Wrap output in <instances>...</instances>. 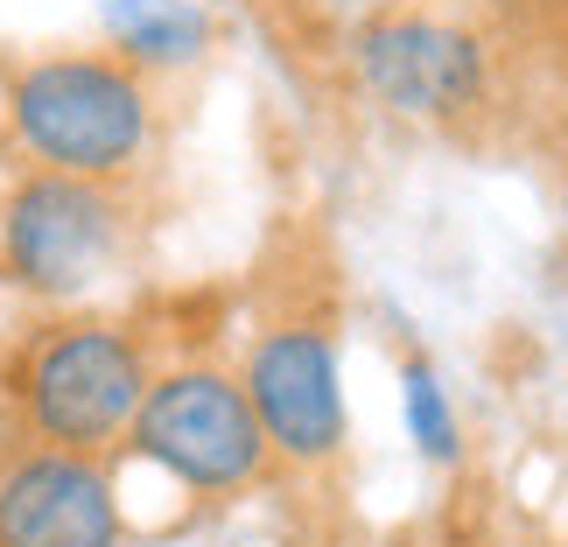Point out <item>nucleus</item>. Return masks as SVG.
<instances>
[{
	"instance_id": "f257e3e1",
	"label": "nucleus",
	"mask_w": 568,
	"mask_h": 547,
	"mask_svg": "<svg viewBox=\"0 0 568 547\" xmlns=\"http://www.w3.org/2000/svg\"><path fill=\"white\" fill-rule=\"evenodd\" d=\"M0 126L29 169L134 183L162 134L155 78L113 50H36L0 78Z\"/></svg>"
},
{
	"instance_id": "0eeeda50",
	"label": "nucleus",
	"mask_w": 568,
	"mask_h": 547,
	"mask_svg": "<svg viewBox=\"0 0 568 547\" xmlns=\"http://www.w3.org/2000/svg\"><path fill=\"white\" fill-rule=\"evenodd\" d=\"M0 547H126L113 456L8 443L0 449Z\"/></svg>"
},
{
	"instance_id": "1a4fd4ad",
	"label": "nucleus",
	"mask_w": 568,
	"mask_h": 547,
	"mask_svg": "<svg viewBox=\"0 0 568 547\" xmlns=\"http://www.w3.org/2000/svg\"><path fill=\"white\" fill-rule=\"evenodd\" d=\"M400 428H407V443H414L422 464H435V470L464 464V414H456L435 358H422V352L400 358Z\"/></svg>"
},
{
	"instance_id": "20e7f679",
	"label": "nucleus",
	"mask_w": 568,
	"mask_h": 547,
	"mask_svg": "<svg viewBox=\"0 0 568 547\" xmlns=\"http://www.w3.org/2000/svg\"><path fill=\"white\" fill-rule=\"evenodd\" d=\"M126 449L190 498H239L274 470L267 428H260L246 386L217 358L155 365V386L126 428Z\"/></svg>"
},
{
	"instance_id": "9d476101",
	"label": "nucleus",
	"mask_w": 568,
	"mask_h": 547,
	"mask_svg": "<svg viewBox=\"0 0 568 547\" xmlns=\"http://www.w3.org/2000/svg\"><path fill=\"white\" fill-rule=\"evenodd\" d=\"M555 225H561V246H568V169H561V183H555Z\"/></svg>"
},
{
	"instance_id": "423d86ee",
	"label": "nucleus",
	"mask_w": 568,
	"mask_h": 547,
	"mask_svg": "<svg viewBox=\"0 0 568 547\" xmlns=\"http://www.w3.org/2000/svg\"><path fill=\"white\" fill-rule=\"evenodd\" d=\"M239 386L267 428L274 464L288 470H323L344 456L352 435V407H344V365H337V337L316 316H281L267 323L246 358H239Z\"/></svg>"
},
{
	"instance_id": "6e6552de",
	"label": "nucleus",
	"mask_w": 568,
	"mask_h": 547,
	"mask_svg": "<svg viewBox=\"0 0 568 547\" xmlns=\"http://www.w3.org/2000/svg\"><path fill=\"white\" fill-rule=\"evenodd\" d=\"M99 36L141 78H176L211 50V14L196 0H99Z\"/></svg>"
},
{
	"instance_id": "7ed1b4c3",
	"label": "nucleus",
	"mask_w": 568,
	"mask_h": 547,
	"mask_svg": "<svg viewBox=\"0 0 568 547\" xmlns=\"http://www.w3.org/2000/svg\"><path fill=\"white\" fill-rule=\"evenodd\" d=\"M134 246L126 183L29 169L0 196V281L36 310H78Z\"/></svg>"
},
{
	"instance_id": "39448f33",
	"label": "nucleus",
	"mask_w": 568,
	"mask_h": 547,
	"mask_svg": "<svg viewBox=\"0 0 568 547\" xmlns=\"http://www.w3.org/2000/svg\"><path fill=\"white\" fill-rule=\"evenodd\" d=\"M352 84L386 120L470 126L498 92V50L485 29L435 8H379L344 36Z\"/></svg>"
},
{
	"instance_id": "f03ea898",
	"label": "nucleus",
	"mask_w": 568,
	"mask_h": 547,
	"mask_svg": "<svg viewBox=\"0 0 568 547\" xmlns=\"http://www.w3.org/2000/svg\"><path fill=\"white\" fill-rule=\"evenodd\" d=\"M155 386V352L134 323L92 316V310H42L8 344V414L21 443H50L78 456H113L126 449V428Z\"/></svg>"
}]
</instances>
